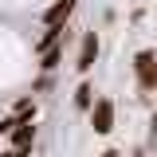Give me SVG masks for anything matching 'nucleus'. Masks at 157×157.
Instances as JSON below:
<instances>
[{
    "instance_id": "4",
    "label": "nucleus",
    "mask_w": 157,
    "mask_h": 157,
    "mask_svg": "<svg viewBox=\"0 0 157 157\" xmlns=\"http://www.w3.org/2000/svg\"><path fill=\"white\" fill-rule=\"evenodd\" d=\"M8 137H12L16 149H32V141H36V114H20L16 130H12Z\"/></svg>"
},
{
    "instance_id": "6",
    "label": "nucleus",
    "mask_w": 157,
    "mask_h": 157,
    "mask_svg": "<svg viewBox=\"0 0 157 157\" xmlns=\"http://www.w3.org/2000/svg\"><path fill=\"white\" fill-rule=\"evenodd\" d=\"M67 32H71L67 24H59V28H43V36L36 39V51L43 55V51H51V47H59V43L67 39Z\"/></svg>"
},
{
    "instance_id": "14",
    "label": "nucleus",
    "mask_w": 157,
    "mask_h": 157,
    "mask_svg": "<svg viewBox=\"0 0 157 157\" xmlns=\"http://www.w3.org/2000/svg\"><path fill=\"white\" fill-rule=\"evenodd\" d=\"M134 157H145V153H141V149H137V153H134Z\"/></svg>"
},
{
    "instance_id": "7",
    "label": "nucleus",
    "mask_w": 157,
    "mask_h": 157,
    "mask_svg": "<svg viewBox=\"0 0 157 157\" xmlns=\"http://www.w3.org/2000/svg\"><path fill=\"white\" fill-rule=\"evenodd\" d=\"M71 102H75V110H90V106H94V86L82 78L75 86V94H71Z\"/></svg>"
},
{
    "instance_id": "5",
    "label": "nucleus",
    "mask_w": 157,
    "mask_h": 157,
    "mask_svg": "<svg viewBox=\"0 0 157 157\" xmlns=\"http://www.w3.org/2000/svg\"><path fill=\"white\" fill-rule=\"evenodd\" d=\"M78 0H51L47 4V12H43V28H59V24H67L71 12H75Z\"/></svg>"
},
{
    "instance_id": "1",
    "label": "nucleus",
    "mask_w": 157,
    "mask_h": 157,
    "mask_svg": "<svg viewBox=\"0 0 157 157\" xmlns=\"http://www.w3.org/2000/svg\"><path fill=\"white\" fill-rule=\"evenodd\" d=\"M134 82L141 94H149V90H157V51L153 47H141L134 55Z\"/></svg>"
},
{
    "instance_id": "12",
    "label": "nucleus",
    "mask_w": 157,
    "mask_h": 157,
    "mask_svg": "<svg viewBox=\"0 0 157 157\" xmlns=\"http://www.w3.org/2000/svg\"><path fill=\"white\" fill-rule=\"evenodd\" d=\"M0 157H28V149H16L12 145V149H0Z\"/></svg>"
},
{
    "instance_id": "8",
    "label": "nucleus",
    "mask_w": 157,
    "mask_h": 157,
    "mask_svg": "<svg viewBox=\"0 0 157 157\" xmlns=\"http://www.w3.org/2000/svg\"><path fill=\"white\" fill-rule=\"evenodd\" d=\"M59 63H63V43L39 55V71H43V75H51V71H59Z\"/></svg>"
},
{
    "instance_id": "11",
    "label": "nucleus",
    "mask_w": 157,
    "mask_h": 157,
    "mask_svg": "<svg viewBox=\"0 0 157 157\" xmlns=\"http://www.w3.org/2000/svg\"><path fill=\"white\" fill-rule=\"evenodd\" d=\"M43 90H51V75H39L32 82V94H43Z\"/></svg>"
},
{
    "instance_id": "3",
    "label": "nucleus",
    "mask_w": 157,
    "mask_h": 157,
    "mask_svg": "<svg viewBox=\"0 0 157 157\" xmlns=\"http://www.w3.org/2000/svg\"><path fill=\"white\" fill-rule=\"evenodd\" d=\"M98 47H102L98 32H82V43H78V55H75V71L78 75H90V67L98 59Z\"/></svg>"
},
{
    "instance_id": "13",
    "label": "nucleus",
    "mask_w": 157,
    "mask_h": 157,
    "mask_svg": "<svg viewBox=\"0 0 157 157\" xmlns=\"http://www.w3.org/2000/svg\"><path fill=\"white\" fill-rule=\"evenodd\" d=\"M98 157H126V153H122V149H102Z\"/></svg>"
},
{
    "instance_id": "2",
    "label": "nucleus",
    "mask_w": 157,
    "mask_h": 157,
    "mask_svg": "<svg viewBox=\"0 0 157 157\" xmlns=\"http://www.w3.org/2000/svg\"><path fill=\"white\" fill-rule=\"evenodd\" d=\"M86 114H90L94 134H110V130H114V114H118V106H114V98H94V106H90Z\"/></svg>"
},
{
    "instance_id": "10",
    "label": "nucleus",
    "mask_w": 157,
    "mask_h": 157,
    "mask_svg": "<svg viewBox=\"0 0 157 157\" xmlns=\"http://www.w3.org/2000/svg\"><path fill=\"white\" fill-rule=\"evenodd\" d=\"M16 122H20V114H8V118H0V137H8L12 130H16Z\"/></svg>"
},
{
    "instance_id": "9",
    "label": "nucleus",
    "mask_w": 157,
    "mask_h": 157,
    "mask_svg": "<svg viewBox=\"0 0 157 157\" xmlns=\"http://www.w3.org/2000/svg\"><path fill=\"white\" fill-rule=\"evenodd\" d=\"M12 114H36V98H32V94L16 98V102H12Z\"/></svg>"
}]
</instances>
